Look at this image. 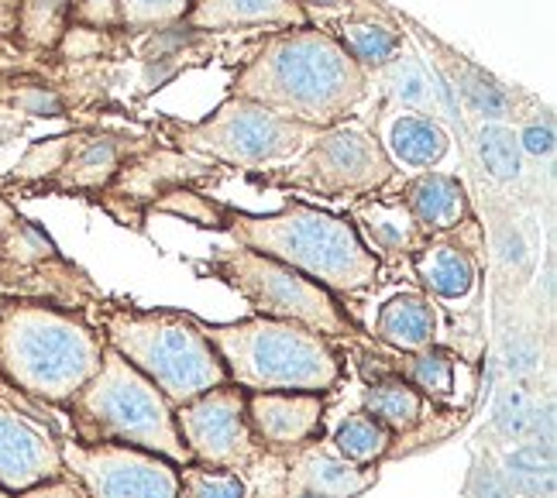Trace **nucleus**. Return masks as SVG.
Wrapping results in <instances>:
<instances>
[{"mask_svg":"<svg viewBox=\"0 0 557 498\" xmlns=\"http://www.w3.org/2000/svg\"><path fill=\"white\" fill-rule=\"evenodd\" d=\"M17 498H90V495L83 491L79 482H73L70 474H62V478H52V482H41V485L17 491Z\"/></svg>","mask_w":557,"mask_h":498,"instance_id":"nucleus-31","label":"nucleus"},{"mask_svg":"<svg viewBox=\"0 0 557 498\" xmlns=\"http://www.w3.org/2000/svg\"><path fill=\"white\" fill-rule=\"evenodd\" d=\"M176 429L189 450V461L221 468V471H245L265 450L248 426L245 416V393L238 385H218L210 393L176 406Z\"/></svg>","mask_w":557,"mask_h":498,"instance_id":"nucleus-11","label":"nucleus"},{"mask_svg":"<svg viewBox=\"0 0 557 498\" xmlns=\"http://www.w3.org/2000/svg\"><path fill=\"white\" fill-rule=\"evenodd\" d=\"M393 440L396 437L389 429H385L382 423H375L366 409H358V413H351L337 423L331 447L341 453V458L358 464V468H375L382 458H389L393 453Z\"/></svg>","mask_w":557,"mask_h":498,"instance_id":"nucleus-25","label":"nucleus"},{"mask_svg":"<svg viewBox=\"0 0 557 498\" xmlns=\"http://www.w3.org/2000/svg\"><path fill=\"white\" fill-rule=\"evenodd\" d=\"M379 73H382L385 90H389V97L403 107V111H410V114L431 111V79H426V73L413 59L396 55L393 62H385Z\"/></svg>","mask_w":557,"mask_h":498,"instance_id":"nucleus-26","label":"nucleus"},{"mask_svg":"<svg viewBox=\"0 0 557 498\" xmlns=\"http://www.w3.org/2000/svg\"><path fill=\"white\" fill-rule=\"evenodd\" d=\"M361 409H366L375 423L389 429L393 437H410V433H420L431 423L434 402L423 399L410 382L393 372V368L375 361V375H369L366 393H361Z\"/></svg>","mask_w":557,"mask_h":498,"instance_id":"nucleus-19","label":"nucleus"},{"mask_svg":"<svg viewBox=\"0 0 557 498\" xmlns=\"http://www.w3.org/2000/svg\"><path fill=\"white\" fill-rule=\"evenodd\" d=\"M103 334L46 299L0 296V378L41 406H62L103 358Z\"/></svg>","mask_w":557,"mask_h":498,"instance_id":"nucleus-2","label":"nucleus"},{"mask_svg":"<svg viewBox=\"0 0 557 498\" xmlns=\"http://www.w3.org/2000/svg\"><path fill=\"white\" fill-rule=\"evenodd\" d=\"M186 25L193 32H242V28H307L304 0H189Z\"/></svg>","mask_w":557,"mask_h":498,"instance_id":"nucleus-18","label":"nucleus"},{"mask_svg":"<svg viewBox=\"0 0 557 498\" xmlns=\"http://www.w3.org/2000/svg\"><path fill=\"white\" fill-rule=\"evenodd\" d=\"M530 155H550L554 151V132H550V124L544 121V124H527L523 132H520V138H517Z\"/></svg>","mask_w":557,"mask_h":498,"instance_id":"nucleus-33","label":"nucleus"},{"mask_svg":"<svg viewBox=\"0 0 557 498\" xmlns=\"http://www.w3.org/2000/svg\"><path fill=\"white\" fill-rule=\"evenodd\" d=\"M180 498H248V488L238 471L189 461L180 468Z\"/></svg>","mask_w":557,"mask_h":498,"instance_id":"nucleus-27","label":"nucleus"},{"mask_svg":"<svg viewBox=\"0 0 557 498\" xmlns=\"http://www.w3.org/2000/svg\"><path fill=\"white\" fill-rule=\"evenodd\" d=\"M0 498H17L14 491H8V488H0Z\"/></svg>","mask_w":557,"mask_h":498,"instance_id":"nucleus-34","label":"nucleus"},{"mask_svg":"<svg viewBox=\"0 0 557 498\" xmlns=\"http://www.w3.org/2000/svg\"><path fill=\"white\" fill-rule=\"evenodd\" d=\"M293 165L275 172L272 183L310 189L331 200H366L389 186L396 162L382 141L358 124L324 127L296 159Z\"/></svg>","mask_w":557,"mask_h":498,"instance_id":"nucleus-9","label":"nucleus"},{"mask_svg":"<svg viewBox=\"0 0 557 498\" xmlns=\"http://www.w3.org/2000/svg\"><path fill=\"white\" fill-rule=\"evenodd\" d=\"M124 151H132V141L114 135L52 138L28 151L17 176L52 179L59 189H103L121 172Z\"/></svg>","mask_w":557,"mask_h":498,"instance_id":"nucleus-13","label":"nucleus"},{"mask_svg":"<svg viewBox=\"0 0 557 498\" xmlns=\"http://www.w3.org/2000/svg\"><path fill=\"white\" fill-rule=\"evenodd\" d=\"M506 471H509V482L530 495L541 491V478L550 482V461L541 458V447H520L506 461Z\"/></svg>","mask_w":557,"mask_h":498,"instance_id":"nucleus-30","label":"nucleus"},{"mask_svg":"<svg viewBox=\"0 0 557 498\" xmlns=\"http://www.w3.org/2000/svg\"><path fill=\"white\" fill-rule=\"evenodd\" d=\"M221 231L234 237V245L275 258L334 296L366 292L382 272V262L366 248L348 216H334L299 200H289L278 213L224 207Z\"/></svg>","mask_w":557,"mask_h":498,"instance_id":"nucleus-3","label":"nucleus"},{"mask_svg":"<svg viewBox=\"0 0 557 498\" xmlns=\"http://www.w3.org/2000/svg\"><path fill=\"white\" fill-rule=\"evenodd\" d=\"M296 498H324V495H296Z\"/></svg>","mask_w":557,"mask_h":498,"instance_id":"nucleus-35","label":"nucleus"},{"mask_svg":"<svg viewBox=\"0 0 557 498\" xmlns=\"http://www.w3.org/2000/svg\"><path fill=\"white\" fill-rule=\"evenodd\" d=\"M62 464L90 498H180V464L127 444L62 440Z\"/></svg>","mask_w":557,"mask_h":498,"instance_id":"nucleus-10","label":"nucleus"},{"mask_svg":"<svg viewBox=\"0 0 557 498\" xmlns=\"http://www.w3.org/2000/svg\"><path fill=\"white\" fill-rule=\"evenodd\" d=\"M100 334L127 364L176 406L227 382V372L203 334V320L176 310L100 307Z\"/></svg>","mask_w":557,"mask_h":498,"instance_id":"nucleus-5","label":"nucleus"},{"mask_svg":"<svg viewBox=\"0 0 557 498\" xmlns=\"http://www.w3.org/2000/svg\"><path fill=\"white\" fill-rule=\"evenodd\" d=\"M117 25L132 32H152L169 28L186 17L189 0H114Z\"/></svg>","mask_w":557,"mask_h":498,"instance_id":"nucleus-28","label":"nucleus"},{"mask_svg":"<svg viewBox=\"0 0 557 498\" xmlns=\"http://www.w3.org/2000/svg\"><path fill=\"white\" fill-rule=\"evenodd\" d=\"M437 307L423 292H399L382 302V310L372 323V334L379 344L393 348L396 354H413L437 344Z\"/></svg>","mask_w":557,"mask_h":498,"instance_id":"nucleus-20","label":"nucleus"},{"mask_svg":"<svg viewBox=\"0 0 557 498\" xmlns=\"http://www.w3.org/2000/svg\"><path fill=\"white\" fill-rule=\"evenodd\" d=\"M479 155L496 179L509 183L520 176V141L503 124H485L479 132Z\"/></svg>","mask_w":557,"mask_h":498,"instance_id":"nucleus-29","label":"nucleus"},{"mask_svg":"<svg viewBox=\"0 0 557 498\" xmlns=\"http://www.w3.org/2000/svg\"><path fill=\"white\" fill-rule=\"evenodd\" d=\"M348 221L355 224L361 241H366V248L379 262H413L423 251V245L431 241V234L413 221V213L406 210L399 197L396 200L389 197L355 200Z\"/></svg>","mask_w":557,"mask_h":498,"instance_id":"nucleus-17","label":"nucleus"},{"mask_svg":"<svg viewBox=\"0 0 557 498\" xmlns=\"http://www.w3.org/2000/svg\"><path fill=\"white\" fill-rule=\"evenodd\" d=\"M379 482L375 468H358L345 461L331 444H299L278 453V498L324 495V498H355Z\"/></svg>","mask_w":557,"mask_h":498,"instance_id":"nucleus-14","label":"nucleus"},{"mask_svg":"<svg viewBox=\"0 0 557 498\" xmlns=\"http://www.w3.org/2000/svg\"><path fill=\"white\" fill-rule=\"evenodd\" d=\"M169 138H173L189 155H200L234 169H265L289 162L304 151L320 127H307L299 121L278 117L269 107L231 97L203 121L180 124L169 121Z\"/></svg>","mask_w":557,"mask_h":498,"instance_id":"nucleus-8","label":"nucleus"},{"mask_svg":"<svg viewBox=\"0 0 557 498\" xmlns=\"http://www.w3.org/2000/svg\"><path fill=\"white\" fill-rule=\"evenodd\" d=\"M479 251L482 237L475 216H468L465 224L431 234V241L413 258V269L420 286L447 302H461L479 289Z\"/></svg>","mask_w":557,"mask_h":498,"instance_id":"nucleus-15","label":"nucleus"},{"mask_svg":"<svg viewBox=\"0 0 557 498\" xmlns=\"http://www.w3.org/2000/svg\"><path fill=\"white\" fill-rule=\"evenodd\" d=\"M245 416L255 440L283 453L320 437L327 399L320 393H245Z\"/></svg>","mask_w":557,"mask_h":498,"instance_id":"nucleus-16","label":"nucleus"},{"mask_svg":"<svg viewBox=\"0 0 557 498\" xmlns=\"http://www.w3.org/2000/svg\"><path fill=\"white\" fill-rule=\"evenodd\" d=\"M337 41L361 70H382L385 62H393L403 49V32L382 17H345L337 25Z\"/></svg>","mask_w":557,"mask_h":498,"instance_id":"nucleus-24","label":"nucleus"},{"mask_svg":"<svg viewBox=\"0 0 557 498\" xmlns=\"http://www.w3.org/2000/svg\"><path fill=\"white\" fill-rule=\"evenodd\" d=\"M73 440L127 444L152 450L173 464H189V450L176 429V409L135 364L103 348L97 375L70 399Z\"/></svg>","mask_w":557,"mask_h":498,"instance_id":"nucleus-6","label":"nucleus"},{"mask_svg":"<svg viewBox=\"0 0 557 498\" xmlns=\"http://www.w3.org/2000/svg\"><path fill=\"white\" fill-rule=\"evenodd\" d=\"M210 275H218L227 289L238 292L248 307L269 320H289L331 340H351L358 334L355 320L341 307V299L313 278L275 262V258L234 245L218 251L207 262Z\"/></svg>","mask_w":557,"mask_h":498,"instance_id":"nucleus-7","label":"nucleus"},{"mask_svg":"<svg viewBox=\"0 0 557 498\" xmlns=\"http://www.w3.org/2000/svg\"><path fill=\"white\" fill-rule=\"evenodd\" d=\"M369 73L320 28H289L272 35L234 76V97L255 100L272 114L307 127L345 124L366 100Z\"/></svg>","mask_w":557,"mask_h":498,"instance_id":"nucleus-1","label":"nucleus"},{"mask_svg":"<svg viewBox=\"0 0 557 498\" xmlns=\"http://www.w3.org/2000/svg\"><path fill=\"white\" fill-rule=\"evenodd\" d=\"M382 148L389 151L393 162L406 169H434L447 155L451 138H447V132L434 117L406 111L389 124V135H385Z\"/></svg>","mask_w":557,"mask_h":498,"instance_id":"nucleus-22","label":"nucleus"},{"mask_svg":"<svg viewBox=\"0 0 557 498\" xmlns=\"http://www.w3.org/2000/svg\"><path fill=\"white\" fill-rule=\"evenodd\" d=\"M227 382L242 393H320L341 382V358L331 337L289 320L251 316L238 323H203Z\"/></svg>","mask_w":557,"mask_h":498,"instance_id":"nucleus-4","label":"nucleus"},{"mask_svg":"<svg viewBox=\"0 0 557 498\" xmlns=\"http://www.w3.org/2000/svg\"><path fill=\"white\" fill-rule=\"evenodd\" d=\"M399 200L406 203V210L413 213V221L426 234L451 231L471 216L465 183L455 176H444V172H423L413 183H406Z\"/></svg>","mask_w":557,"mask_h":498,"instance_id":"nucleus-21","label":"nucleus"},{"mask_svg":"<svg viewBox=\"0 0 557 498\" xmlns=\"http://www.w3.org/2000/svg\"><path fill=\"white\" fill-rule=\"evenodd\" d=\"M468 97L475 100V107H479V111H485L488 117H503V111H506V97L485 79H479L475 86H468Z\"/></svg>","mask_w":557,"mask_h":498,"instance_id":"nucleus-32","label":"nucleus"},{"mask_svg":"<svg viewBox=\"0 0 557 498\" xmlns=\"http://www.w3.org/2000/svg\"><path fill=\"white\" fill-rule=\"evenodd\" d=\"M458 354L431 344V348L413 351V354H399L393 364V372L410 382L423 399L431 402H455L458 399Z\"/></svg>","mask_w":557,"mask_h":498,"instance_id":"nucleus-23","label":"nucleus"},{"mask_svg":"<svg viewBox=\"0 0 557 498\" xmlns=\"http://www.w3.org/2000/svg\"><path fill=\"white\" fill-rule=\"evenodd\" d=\"M25 399V393L0 378V488L14 495L66 474L62 437Z\"/></svg>","mask_w":557,"mask_h":498,"instance_id":"nucleus-12","label":"nucleus"}]
</instances>
